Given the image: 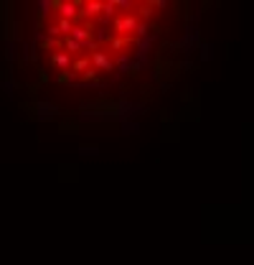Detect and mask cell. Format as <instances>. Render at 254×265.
I'll return each mask as SVG.
<instances>
[{
    "label": "cell",
    "instance_id": "cell-1",
    "mask_svg": "<svg viewBox=\"0 0 254 265\" xmlns=\"http://www.w3.org/2000/svg\"><path fill=\"white\" fill-rule=\"evenodd\" d=\"M137 26H140V18L130 10L122 15H115V21H112L115 36H130V31H137Z\"/></svg>",
    "mask_w": 254,
    "mask_h": 265
},
{
    "label": "cell",
    "instance_id": "cell-2",
    "mask_svg": "<svg viewBox=\"0 0 254 265\" xmlns=\"http://www.w3.org/2000/svg\"><path fill=\"white\" fill-rule=\"evenodd\" d=\"M89 62H92V69H97V71H112V69H115L112 56H110L104 49L92 51V54H89Z\"/></svg>",
    "mask_w": 254,
    "mask_h": 265
},
{
    "label": "cell",
    "instance_id": "cell-3",
    "mask_svg": "<svg viewBox=\"0 0 254 265\" xmlns=\"http://www.w3.org/2000/svg\"><path fill=\"white\" fill-rule=\"evenodd\" d=\"M135 44H137L135 36H110L107 39V49L110 51H130Z\"/></svg>",
    "mask_w": 254,
    "mask_h": 265
},
{
    "label": "cell",
    "instance_id": "cell-4",
    "mask_svg": "<svg viewBox=\"0 0 254 265\" xmlns=\"http://www.w3.org/2000/svg\"><path fill=\"white\" fill-rule=\"evenodd\" d=\"M87 69H92L89 54H81V56H76V59H74V62L69 64V71H71V74H79V77H81V74H84Z\"/></svg>",
    "mask_w": 254,
    "mask_h": 265
},
{
    "label": "cell",
    "instance_id": "cell-5",
    "mask_svg": "<svg viewBox=\"0 0 254 265\" xmlns=\"http://www.w3.org/2000/svg\"><path fill=\"white\" fill-rule=\"evenodd\" d=\"M135 15H137V18H153V15H155V10H153V3H140Z\"/></svg>",
    "mask_w": 254,
    "mask_h": 265
},
{
    "label": "cell",
    "instance_id": "cell-6",
    "mask_svg": "<svg viewBox=\"0 0 254 265\" xmlns=\"http://www.w3.org/2000/svg\"><path fill=\"white\" fill-rule=\"evenodd\" d=\"M79 79H81V82H94V84H99V82H102V74H99L97 69H87Z\"/></svg>",
    "mask_w": 254,
    "mask_h": 265
},
{
    "label": "cell",
    "instance_id": "cell-7",
    "mask_svg": "<svg viewBox=\"0 0 254 265\" xmlns=\"http://www.w3.org/2000/svg\"><path fill=\"white\" fill-rule=\"evenodd\" d=\"M51 62H54L56 66H69V64H71L69 54H54V56H51Z\"/></svg>",
    "mask_w": 254,
    "mask_h": 265
},
{
    "label": "cell",
    "instance_id": "cell-8",
    "mask_svg": "<svg viewBox=\"0 0 254 265\" xmlns=\"http://www.w3.org/2000/svg\"><path fill=\"white\" fill-rule=\"evenodd\" d=\"M71 79H74V74H71L69 69H64L61 74H59V82H61V84H66V82H71Z\"/></svg>",
    "mask_w": 254,
    "mask_h": 265
}]
</instances>
